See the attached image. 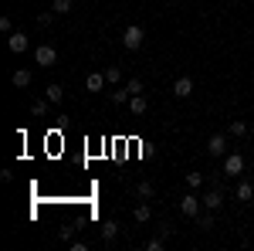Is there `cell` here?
<instances>
[{"instance_id": "14", "label": "cell", "mask_w": 254, "mask_h": 251, "mask_svg": "<svg viewBox=\"0 0 254 251\" xmlns=\"http://www.w3.org/2000/svg\"><path fill=\"white\" fill-rule=\"evenodd\" d=\"M153 193H156V187H153V183H146V180H142V183L136 187V197H139V200H149Z\"/></svg>"}, {"instance_id": "25", "label": "cell", "mask_w": 254, "mask_h": 251, "mask_svg": "<svg viewBox=\"0 0 254 251\" xmlns=\"http://www.w3.org/2000/svg\"><path fill=\"white\" fill-rule=\"evenodd\" d=\"M0 31H3V34H14V24H10V17H0Z\"/></svg>"}, {"instance_id": "11", "label": "cell", "mask_w": 254, "mask_h": 251, "mask_svg": "<svg viewBox=\"0 0 254 251\" xmlns=\"http://www.w3.org/2000/svg\"><path fill=\"white\" fill-rule=\"evenodd\" d=\"M119 238V224L116 221H105V224H102V241H116Z\"/></svg>"}, {"instance_id": "18", "label": "cell", "mask_w": 254, "mask_h": 251, "mask_svg": "<svg viewBox=\"0 0 254 251\" xmlns=\"http://www.w3.org/2000/svg\"><path fill=\"white\" fill-rule=\"evenodd\" d=\"M227 133L234 136V139H241V136H248V126H244V122H241V119H234V122H231V129H227Z\"/></svg>"}, {"instance_id": "10", "label": "cell", "mask_w": 254, "mask_h": 251, "mask_svg": "<svg viewBox=\"0 0 254 251\" xmlns=\"http://www.w3.org/2000/svg\"><path fill=\"white\" fill-rule=\"evenodd\" d=\"M220 204H224V193L220 190H210L207 197H203V207H207V211H217Z\"/></svg>"}, {"instance_id": "3", "label": "cell", "mask_w": 254, "mask_h": 251, "mask_svg": "<svg viewBox=\"0 0 254 251\" xmlns=\"http://www.w3.org/2000/svg\"><path fill=\"white\" fill-rule=\"evenodd\" d=\"M58 61V51L51 48V44H38L34 48V65H41V68H51Z\"/></svg>"}, {"instance_id": "4", "label": "cell", "mask_w": 254, "mask_h": 251, "mask_svg": "<svg viewBox=\"0 0 254 251\" xmlns=\"http://www.w3.org/2000/svg\"><path fill=\"white\" fill-rule=\"evenodd\" d=\"M241 173H244V156L227 153L224 156V176H241Z\"/></svg>"}, {"instance_id": "15", "label": "cell", "mask_w": 254, "mask_h": 251, "mask_svg": "<svg viewBox=\"0 0 254 251\" xmlns=\"http://www.w3.org/2000/svg\"><path fill=\"white\" fill-rule=\"evenodd\" d=\"M61 98H64V88H61V85H48V102H51V105H58Z\"/></svg>"}, {"instance_id": "26", "label": "cell", "mask_w": 254, "mask_h": 251, "mask_svg": "<svg viewBox=\"0 0 254 251\" xmlns=\"http://www.w3.org/2000/svg\"><path fill=\"white\" fill-rule=\"evenodd\" d=\"M146 248H149V251H163V238H153V241H149Z\"/></svg>"}, {"instance_id": "6", "label": "cell", "mask_w": 254, "mask_h": 251, "mask_svg": "<svg viewBox=\"0 0 254 251\" xmlns=\"http://www.w3.org/2000/svg\"><path fill=\"white\" fill-rule=\"evenodd\" d=\"M7 48H10L14 55H24V51L31 48V41H27V34H24V31H14V34L7 38Z\"/></svg>"}, {"instance_id": "5", "label": "cell", "mask_w": 254, "mask_h": 251, "mask_svg": "<svg viewBox=\"0 0 254 251\" xmlns=\"http://www.w3.org/2000/svg\"><path fill=\"white\" fill-rule=\"evenodd\" d=\"M173 95L176 98H190V95H193V78H190V75H180L173 82Z\"/></svg>"}, {"instance_id": "1", "label": "cell", "mask_w": 254, "mask_h": 251, "mask_svg": "<svg viewBox=\"0 0 254 251\" xmlns=\"http://www.w3.org/2000/svg\"><path fill=\"white\" fill-rule=\"evenodd\" d=\"M142 41H146V31H142L139 24H129L126 34H122V44H126L129 51H136V48H142Z\"/></svg>"}, {"instance_id": "16", "label": "cell", "mask_w": 254, "mask_h": 251, "mask_svg": "<svg viewBox=\"0 0 254 251\" xmlns=\"http://www.w3.org/2000/svg\"><path fill=\"white\" fill-rule=\"evenodd\" d=\"M132 217H136L139 224H146V221L153 217V211H149V204H139V207H136V214H132Z\"/></svg>"}, {"instance_id": "7", "label": "cell", "mask_w": 254, "mask_h": 251, "mask_svg": "<svg viewBox=\"0 0 254 251\" xmlns=\"http://www.w3.org/2000/svg\"><path fill=\"white\" fill-rule=\"evenodd\" d=\"M207 150H210V156H227V136H224V133L210 136V143H207Z\"/></svg>"}, {"instance_id": "19", "label": "cell", "mask_w": 254, "mask_h": 251, "mask_svg": "<svg viewBox=\"0 0 254 251\" xmlns=\"http://www.w3.org/2000/svg\"><path fill=\"white\" fill-rule=\"evenodd\" d=\"M183 180H187V187H190V190L203 187V173H183Z\"/></svg>"}, {"instance_id": "21", "label": "cell", "mask_w": 254, "mask_h": 251, "mask_svg": "<svg viewBox=\"0 0 254 251\" xmlns=\"http://www.w3.org/2000/svg\"><path fill=\"white\" fill-rule=\"evenodd\" d=\"M105 78H109V85H119V82H122V68H116V65L105 68Z\"/></svg>"}, {"instance_id": "20", "label": "cell", "mask_w": 254, "mask_h": 251, "mask_svg": "<svg viewBox=\"0 0 254 251\" xmlns=\"http://www.w3.org/2000/svg\"><path fill=\"white\" fill-rule=\"evenodd\" d=\"M44 112H48V98H38V102L31 105V116H34V119H41Z\"/></svg>"}, {"instance_id": "22", "label": "cell", "mask_w": 254, "mask_h": 251, "mask_svg": "<svg viewBox=\"0 0 254 251\" xmlns=\"http://www.w3.org/2000/svg\"><path fill=\"white\" fill-rule=\"evenodd\" d=\"M51 10H55V14H71V0H55Z\"/></svg>"}, {"instance_id": "23", "label": "cell", "mask_w": 254, "mask_h": 251, "mask_svg": "<svg viewBox=\"0 0 254 251\" xmlns=\"http://www.w3.org/2000/svg\"><path fill=\"white\" fill-rule=\"evenodd\" d=\"M129 95H142V78H129Z\"/></svg>"}, {"instance_id": "17", "label": "cell", "mask_w": 254, "mask_h": 251, "mask_svg": "<svg viewBox=\"0 0 254 251\" xmlns=\"http://www.w3.org/2000/svg\"><path fill=\"white\" fill-rule=\"evenodd\" d=\"M129 88H126V85H122V88H116V92H112V102H116V105H126V102H129Z\"/></svg>"}, {"instance_id": "8", "label": "cell", "mask_w": 254, "mask_h": 251, "mask_svg": "<svg viewBox=\"0 0 254 251\" xmlns=\"http://www.w3.org/2000/svg\"><path fill=\"white\" fill-rule=\"evenodd\" d=\"M129 112H132V116H146V112H149V102L142 95H132L129 98Z\"/></svg>"}, {"instance_id": "9", "label": "cell", "mask_w": 254, "mask_h": 251, "mask_svg": "<svg viewBox=\"0 0 254 251\" xmlns=\"http://www.w3.org/2000/svg\"><path fill=\"white\" fill-rule=\"evenodd\" d=\"M105 82H109V78L102 75V72H92V75L85 78V88H88V92H102V85H105Z\"/></svg>"}, {"instance_id": "2", "label": "cell", "mask_w": 254, "mask_h": 251, "mask_svg": "<svg viewBox=\"0 0 254 251\" xmlns=\"http://www.w3.org/2000/svg\"><path fill=\"white\" fill-rule=\"evenodd\" d=\"M200 207H203V197H196V193H183V200H180L183 217H200Z\"/></svg>"}, {"instance_id": "24", "label": "cell", "mask_w": 254, "mask_h": 251, "mask_svg": "<svg viewBox=\"0 0 254 251\" xmlns=\"http://www.w3.org/2000/svg\"><path fill=\"white\" fill-rule=\"evenodd\" d=\"M51 20H55V10H44V14H38V24H41V27H48Z\"/></svg>"}, {"instance_id": "12", "label": "cell", "mask_w": 254, "mask_h": 251, "mask_svg": "<svg viewBox=\"0 0 254 251\" xmlns=\"http://www.w3.org/2000/svg\"><path fill=\"white\" fill-rule=\"evenodd\" d=\"M10 78H14V85H17V88H27V85H31V72H27V68H17Z\"/></svg>"}, {"instance_id": "13", "label": "cell", "mask_w": 254, "mask_h": 251, "mask_svg": "<svg viewBox=\"0 0 254 251\" xmlns=\"http://www.w3.org/2000/svg\"><path fill=\"white\" fill-rule=\"evenodd\" d=\"M237 200H254V187L248 183V180L237 183Z\"/></svg>"}]
</instances>
